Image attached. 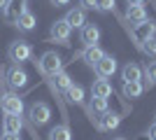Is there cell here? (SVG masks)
I'll return each mask as SVG.
<instances>
[{
    "instance_id": "cell-1",
    "label": "cell",
    "mask_w": 156,
    "mask_h": 140,
    "mask_svg": "<svg viewBox=\"0 0 156 140\" xmlns=\"http://www.w3.org/2000/svg\"><path fill=\"white\" fill-rule=\"evenodd\" d=\"M61 68H63V61H61V56L56 52H47L40 56L37 61V70L44 77H54L56 73H61Z\"/></svg>"
},
{
    "instance_id": "cell-2",
    "label": "cell",
    "mask_w": 156,
    "mask_h": 140,
    "mask_svg": "<svg viewBox=\"0 0 156 140\" xmlns=\"http://www.w3.org/2000/svg\"><path fill=\"white\" fill-rule=\"evenodd\" d=\"M7 56H9V61H12V63L21 66V63H26V61L33 56V47L28 45L26 40H16V42H12V45H9Z\"/></svg>"
},
{
    "instance_id": "cell-3",
    "label": "cell",
    "mask_w": 156,
    "mask_h": 140,
    "mask_svg": "<svg viewBox=\"0 0 156 140\" xmlns=\"http://www.w3.org/2000/svg\"><path fill=\"white\" fill-rule=\"evenodd\" d=\"M91 121L96 124L98 131H114V128H119V124H121V114L112 112V110H105V112L96 114Z\"/></svg>"
},
{
    "instance_id": "cell-4",
    "label": "cell",
    "mask_w": 156,
    "mask_h": 140,
    "mask_svg": "<svg viewBox=\"0 0 156 140\" xmlns=\"http://www.w3.org/2000/svg\"><path fill=\"white\" fill-rule=\"evenodd\" d=\"M0 110L5 114H21L23 112V100H21L19 93L14 91H5L0 96Z\"/></svg>"
},
{
    "instance_id": "cell-5",
    "label": "cell",
    "mask_w": 156,
    "mask_h": 140,
    "mask_svg": "<svg viewBox=\"0 0 156 140\" xmlns=\"http://www.w3.org/2000/svg\"><path fill=\"white\" fill-rule=\"evenodd\" d=\"M28 117H30V124L33 126H44L47 121H49V117H51V107L47 105V103H33L30 107H28Z\"/></svg>"
},
{
    "instance_id": "cell-6",
    "label": "cell",
    "mask_w": 156,
    "mask_h": 140,
    "mask_svg": "<svg viewBox=\"0 0 156 140\" xmlns=\"http://www.w3.org/2000/svg\"><path fill=\"white\" fill-rule=\"evenodd\" d=\"M72 28L65 19H58L56 23H51V31H49V42H61V45H68L70 40Z\"/></svg>"
},
{
    "instance_id": "cell-7",
    "label": "cell",
    "mask_w": 156,
    "mask_h": 140,
    "mask_svg": "<svg viewBox=\"0 0 156 140\" xmlns=\"http://www.w3.org/2000/svg\"><path fill=\"white\" fill-rule=\"evenodd\" d=\"M5 80H7V84H9V89H23L28 84V75H26V70H23L21 66L14 63V66L7 70Z\"/></svg>"
},
{
    "instance_id": "cell-8",
    "label": "cell",
    "mask_w": 156,
    "mask_h": 140,
    "mask_svg": "<svg viewBox=\"0 0 156 140\" xmlns=\"http://www.w3.org/2000/svg\"><path fill=\"white\" fill-rule=\"evenodd\" d=\"M133 35H135L137 45H142L144 40H149V38H154V35H156V23H154L151 19L140 21V23H135V26H133Z\"/></svg>"
},
{
    "instance_id": "cell-9",
    "label": "cell",
    "mask_w": 156,
    "mask_h": 140,
    "mask_svg": "<svg viewBox=\"0 0 156 140\" xmlns=\"http://www.w3.org/2000/svg\"><path fill=\"white\" fill-rule=\"evenodd\" d=\"M28 9V0H7L5 5V19L9 21V23H16V19H19L21 14Z\"/></svg>"
},
{
    "instance_id": "cell-10",
    "label": "cell",
    "mask_w": 156,
    "mask_h": 140,
    "mask_svg": "<svg viewBox=\"0 0 156 140\" xmlns=\"http://www.w3.org/2000/svg\"><path fill=\"white\" fill-rule=\"evenodd\" d=\"M96 73H98V77H105V80H107V77H112V75L117 73V59H114V56H107V54H105L103 59L98 61L96 66Z\"/></svg>"
},
{
    "instance_id": "cell-11",
    "label": "cell",
    "mask_w": 156,
    "mask_h": 140,
    "mask_svg": "<svg viewBox=\"0 0 156 140\" xmlns=\"http://www.w3.org/2000/svg\"><path fill=\"white\" fill-rule=\"evenodd\" d=\"M79 31H82V33H79V40L84 42L86 47L98 45V40H100V28H98V26H93V23H84Z\"/></svg>"
},
{
    "instance_id": "cell-12",
    "label": "cell",
    "mask_w": 156,
    "mask_h": 140,
    "mask_svg": "<svg viewBox=\"0 0 156 140\" xmlns=\"http://www.w3.org/2000/svg\"><path fill=\"white\" fill-rule=\"evenodd\" d=\"M103 56H105V52H103V49H100L98 45H91V47H86L84 52L79 54V59L84 61L86 66H91V68L96 66V63H98L100 59H103Z\"/></svg>"
},
{
    "instance_id": "cell-13",
    "label": "cell",
    "mask_w": 156,
    "mask_h": 140,
    "mask_svg": "<svg viewBox=\"0 0 156 140\" xmlns=\"http://www.w3.org/2000/svg\"><path fill=\"white\" fill-rule=\"evenodd\" d=\"M21 128H23L21 114H5V119H2V131H7V133H21Z\"/></svg>"
},
{
    "instance_id": "cell-14",
    "label": "cell",
    "mask_w": 156,
    "mask_h": 140,
    "mask_svg": "<svg viewBox=\"0 0 156 140\" xmlns=\"http://www.w3.org/2000/svg\"><path fill=\"white\" fill-rule=\"evenodd\" d=\"M121 77H124V82H140L142 80V68L137 63H126L121 68Z\"/></svg>"
},
{
    "instance_id": "cell-15",
    "label": "cell",
    "mask_w": 156,
    "mask_h": 140,
    "mask_svg": "<svg viewBox=\"0 0 156 140\" xmlns=\"http://www.w3.org/2000/svg\"><path fill=\"white\" fill-rule=\"evenodd\" d=\"M91 96H98V98H110L112 96V84L105 77H100V80L93 82V87H91Z\"/></svg>"
},
{
    "instance_id": "cell-16",
    "label": "cell",
    "mask_w": 156,
    "mask_h": 140,
    "mask_svg": "<svg viewBox=\"0 0 156 140\" xmlns=\"http://www.w3.org/2000/svg\"><path fill=\"white\" fill-rule=\"evenodd\" d=\"M65 21L70 23V28H82L86 23V14L82 7H75V9H70V12L65 14Z\"/></svg>"
},
{
    "instance_id": "cell-17",
    "label": "cell",
    "mask_w": 156,
    "mask_h": 140,
    "mask_svg": "<svg viewBox=\"0 0 156 140\" xmlns=\"http://www.w3.org/2000/svg\"><path fill=\"white\" fill-rule=\"evenodd\" d=\"M126 19H128L130 23H140V21L149 19V16H147V9H144L142 5H128L126 7Z\"/></svg>"
},
{
    "instance_id": "cell-18",
    "label": "cell",
    "mask_w": 156,
    "mask_h": 140,
    "mask_svg": "<svg viewBox=\"0 0 156 140\" xmlns=\"http://www.w3.org/2000/svg\"><path fill=\"white\" fill-rule=\"evenodd\" d=\"M35 23H37V19H35V14L33 12H23L19 16V19H16V23H14V26L19 28V31H23V33H28V31H33V28H35Z\"/></svg>"
},
{
    "instance_id": "cell-19",
    "label": "cell",
    "mask_w": 156,
    "mask_h": 140,
    "mask_svg": "<svg viewBox=\"0 0 156 140\" xmlns=\"http://www.w3.org/2000/svg\"><path fill=\"white\" fill-rule=\"evenodd\" d=\"M65 96H68V100H70V103L84 105V89H82V84H75V82H72L70 87L65 89Z\"/></svg>"
},
{
    "instance_id": "cell-20",
    "label": "cell",
    "mask_w": 156,
    "mask_h": 140,
    "mask_svg": "<svg viewBox=\"0 0 156 140\" xmlns=\"http://www.w3.org/2000/svg\"><path fill=\"white\" fill-rule=\"evenodd\" d=\"M49 140H72V133H70V126L68 124H58L49 131Z\"/></svg>"
},
{
    "instance_id": "cell-21",
    "label": "cell",
    "mask_w": 156,
    "mask_h": 140,
    "mask_svg": "<svg viewBox=\"0 0 156 140\" xmlns=\"http://www.w3.org/2000/svg\"><path fill=\"white\" fill-rule=\"evenodd\" d=\"M142 91H144L142 82H124V96L126 98H137V96H142Z\"/></svg>"
},
{
    "instance_id": "cell-22",
    "label": "cell",
    "mask_w": 156,
    "mask_h": 140,
    "mask_svg": "<svg viewBox=\"0 0 156 140\" xmlns=\"http://www.w3.org/2000/svg\"><path fill=\"white\" fill-rule=\"evenodd\" d=\"M107 110V98H98V96H91V103H89V114H91V119L96 114L105 112Z\"/></svg>"
},
{
    "instance_id": "cell-23",
    "label": "cell",
    "mask_w": 156,
    "mask_h": 140,
    "mask_svg": "<svg viewBox=\"0 0 156 140\" xmlns=\"http://www.w3.org/2000/svg\"><path fill=\"white\" fill-rule=\"evenodd\" d=\"M51 82H54V89H56V91H65V89H68V87L72 84L70 75H68V73H63V70L54 75V77H51Z\"/></svg>"
},
{
    "instance_id": "cell-24",
    "label": "cell",
    "mask_w": 156,
    "mask_h": 140,
    "mask_svg": "<svg viewBox=\"0 0 156 140\" xmlns=\"http://www.w3.org/2000/svg\"><path fill=\"white\" fill-rule=\"evenodd\" d=\"M142 77H144V87H156V61L149 63V66L142 70Z\"/></svg>"
},
{
    "instance_id": "cell-25",
    "label": "cell",
    "mask_w": 156,
    "mask_h": 140,
    "mask_svg": "<svg viewBox=\"0 0 156 140\" xmlns=\"http://www.w3.org/2000/svg\"><path fill=\"white\" fill-rule=\"evenodd\" d=\"M142 52L149 56V59H156V38H149V40H144L142 45Z\"/></svg>"
},
{
    "instance_id": "cell-26",
    "label": "cell",
    "mask_w": 156,
    "mask_h": 140,
    "mask_svg": "<svg viewBox=\"0 0 156 140\" xmlns=\"http://www.w3.org/2000/svg\"><path fill=\"white\" fill-rule=\"evenodd\" d=\"M96 9L98 12H110V9H114V0H96Z\"/></svg>"
},
{
    "instance_id": "cell-27",
    "label": "cell",
    "mask_w": 156,
    "mask_h": 140,
    "mask_svg": "<svg viewBox=\"0 0 156 140\" xmlns=\"http://www.w3.org/2000/svg\"><path fill=\"white\" fill-rule=\"evenodd\" d=\"M82 9H96V0H79Z\"/></svg>"
},
{
    "instance_id": "cell-28",
    "label": "cell",
    "mask_w": 156,
    "mask_h": 140,
    "mask_svg": "<svg viewBox=\"0 0 156 140\" xmlns=\"http://www.w3.org/2000/svg\"><path fill=\"white\" fill-rule=\"evenodd\" d=\"M0 140H21V135H19V133H7V131H5Z\"/></svg>"
},
{
    "instance_id": "cell-29",
    "label": "cell",
    "mask_w": 156,
    "mask_h": 140,
    "mask_svg": "<svg viewBox=\"0 0 156 140\" xmlns=\"http://www.w3.org/2000/svg\"><path fill=\"white\" fill-rule=\"evenodd\" d=\"M147 138H149V140H156V121L149 126V131H147Z\"/></svg>"
},
{
    "instance_id": "cell-30",
    "label": "cell",
    "mask_w": 156,
    "mask_h": 140,
    "mask_svg": "<svg viewBox=\"0 0 156 140\" xmlns=\"http://www.w3.org/2000/svg\"><path fill=\"white\" fill-rule=\"evenodd\" d=\"M70 0H51V5H56V7H63V5H68Z\"/></svg>"
},
{
    "instance_id": "cell-31",
    "label": "cell",
    "mask_w": 156,
    "mask_h": 140,
    "mask_svg": "<svg viewBox=\"0 0 156 140\" xmlns=\"http://www.w3.org/2000/svg\"><path fill=\"white\" fill-rule=\"evenodd\" d=\"M126 2H128V5H142L144 0H126Z\"/></svg>"
},
{
    "instance_id": "cell-32",
    "label": "cell",
    "mask_w": 156,
    "mask_h": 140,
    "mask_svg": "<svg viewBox=\"0 0 156 140\" xmlns=\"http://www.w3.org/2000/svg\"><path fill=\"white\" fill-rule=\"evenodd\" d=\"M5 5H7V0H0V9H5Z\"/></svg>"
},
{
    "instance_id": "cell-33",
    "label": "cell",
    "mask_w": 156,
    "mask_h": 140,
    "mask_svg": "<svg viewBox=\"0 0 156 140\" xmlns=\"http://www.w3.org/2000/svg\"><path fill=\"white\" fill-rule=\"evenodd\" d=\"M2 77H5V70H2V68H0V82H2Z\"/></svg>"
},
{
    "instance_id": "cell-34",
    "label": "cell",
    "mask_w": 156,
    "mask_h": 140,
    "mask_svg": "<svg viewBox=\"0 0 156 140\" xmlns=\"http://www.w3.org/2000/svg\"><path fill=\"white\" fill-rule=\"evenodd\" d=\"M114 140H124V138H114Z\"/></svg>"
}]
</instances>
